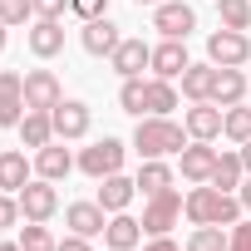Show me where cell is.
Returning <instances> with one entry per match:
<instances>
[{
	"label": "cell",
	"mask_w": 251,
	"mask_h": 251,
	"mask_svg": "<svg viewBox=\"0 0 251 251\" xmlns=\"http://www.w3.org/2000/svg\"><path fill=\"white\" fill-rule=\"evenodd\" d=\"M64 226L74 231V236H103V226H108V212L99 207V202H69L64 207Z\"/></svg>",
	"instance_id": "cell-16"
},
{
	"label": "cell",
	"mask_w": 251,
	"mask_h": 251,
	"mask_svg": "<svg viewBox=\"0 0 251 251\" xmlns=\"http://www.w3.org/2000/svg\"><path fill=\"white\" fill-rule=\"evenodd\" d=\"M187 64H192V59H187V40H163V45H153V74H158V79H182Z\"/></svg>",
	"instance_id": "cell-20"
},
{
	"label": "cell",
	"mask_w": 251,
	"mask_h": 251,
	"mask_svg": "<svg viewBox=\"0 0 251 251\" xmlns=\"http://www.w3.org/2000/svg\"><path fill=\"white\" fill-rule=\"evenodd\" d=\"M15 241H20L25 251H54V246H59V241H54V231H50L45 222H25Z\"/></svg>",
	"instance_id": "cell-31"
},
{
	"label": "cell",
	"mask_w": 251,
	"mask_h": 251,
	"mask_svg": "<svg viewBox=\"0 0 251 251\" xmlns=\"http://www.w3.org/2000/svg\"><path fill=\"white\" fill-rule=\"evenodd\" d=\"M226 241H231L226 226H192V236H187L182 251H226Z\"/></svg>",
	"instance_id": "cell-29"
},
{
	"label": "cell",
	"mask_w": 251,
	"mask_h": 251,
	"mask_svg": "<svg viewBox=\"0 0 251 251\" xmlns=\"http://www.w3.org/2000/svg\"><path fill=\"white\" fill-rule=\"evenodd\" d=\"M241 163H246V173H251V138L241 143Z\"/></svg>",
	"instance_id": "cell-41"
},
{
	"label": "cell",
	"mask_w": 251,
	"mask_h": 251,
	"mask_svg": "<svg viewBox=\"0 0 251 251\" xmlns=\"http://www.w3.org/2000/svg\"><path fill=\"white\" fill-rule=\"evenodd\" d=\"M25 45H30L35 59H54V54H64V25L59 20H30Z\"/></svg>",
	"instance_id": "cell-17"
},
{
	"label": "cell",
	"mask_w": 251,
	"mask_h": 251,
	"mask_svg": "<svg viewBox=\"0 0 251 251\" xmlns=\"http://www.w3.org/2000/svg\"><path fill=\"white\" fill-rule=\"evenodd\" d=\"M0 251H25V246L20 241H0Z\"/></svg>",
	"instance_id": "cell-42"
},
{
	"label": "cell",
	"mask_w": 251,
	"mask_h": 251,
	"mask_svg": "<svg viewBox=\"0 0 251 251\" xmlns=\"http://www.w3.org/2000/svg\"><path fill=\"white\" fill-rule=\"evenodd\" d=\"M118 40H123V30H118L108 15L84 20V30H79V45H84V54H94V59H108V54L118 50Z\"/></svg>",
	"instance_id": "cell-12"
},
{
	"label": "cell",
	"mask_w": 251,
	"mask_h": 251,
	"mask_svg": "<svg viewBox=\"0 0 251 251\" xmlns=\"http://www.w3.org/2000/svg\"><path fill=\"white\" fill-rule=\"evenodd\" d=\"M241 197L236 192H222V187H212V182H197L187 197H182V217L192 222V226H236L241 222Z\"/></svg>",
	"instance_id": "cell-1"
},
{
	"label": "cell",
	"mask_w": 251,
	"mask_h": 251,
	"mask_svg": "<svg viewBox=\"0 0 251 251\" xmlns=\"http://www.w3.org/2000/svg\"><path fill=\"white\" fill-rule=\"evenodd\" d=\"M54 251H94V246H89V236H74V231H69V236H64Z\"/></svg>",
	"instance_id": "cell-38"
},
{
	"label": "cell",
	"mask_w": 251,
	"mask_h": 251,
	"mask_svg": "<svg viewBox=\"0 0 251 251\" xmlns=\"http://www.w3.org/2000/svg\"><path fill=\"white\" fill-rule=\"evenodd\" d=\"M103 246H108V251H133V246H143V222L128 217V212H113L108 226H103Z\"/></svg>",
	"instance_id": "cell-18"
},
{
	"label": "cell",
	"mask_w": 251,
	"mask_h": 251,
	"mask_svg": "<svg viewBox=\"0 0 251 251\" xmlns=\"http://www.w3.org/2000/svg\"><path fill=\"white\" fill-rule=\"evenodd\" d=\"M143 251H177V241H173V236H148Z\"/></svg>",
	"instance_id": "cell-39"
},
{
	"label": "cell",
	"mask_w": 251,
	"mask_h": 251,
	"mask_svg": "<svg viewBox=\"0 0 251 251\" xmlns=\"http://www.w3.org/2000/svg\"><path fill=\"white\" fill-rule=\"evenodd\" d=\"M30 173H35V163L25 158V148H5L0 153V192H20L30 182Z\"/></svg>",
	"instance_id": "cell-21"
},
{
	"label": "cell",
	"mask_w": 251,
	"mask_h": 251,
	"mask_svg": "<svg viewBox=\"0 0 251 251\" xmlns=\"http://www.w3.org/2000/svg\"><path fill=\"white\" fill-rule=\"evenodd\" d=\"M50 118H54V138H64V143H79V138H89V128H94V108H89L84 99L54 103Z\"/></svg>",
	"instance_id": "cell-6"
},
{
	"label": "cell",
	"mask_w": 251,
	"mask_h": 251,
	"mask_svg": "<svg viewBox=\"0 0 251 251\" xmlns=\"http://www.w3.org/2000/svg\"><path fill=\"white\" fill-rule=\"evenodd\" d=\"M25 74L15 69H0V128H20V118H25Z\"/></svg>",
	"instance_id": "cell-11"
},
{
	"label": "cell",
	"mask_w": 251,
	"mask_h": 251,
	"mask_svg": "<svg viewBox=\"0 0 251 251\" xmlns=\"http://www.w3.org/2000/svg\"><path fill=\"white\" fill-rule=\"evenodd\" d=\"M103 251H108V246H103Z\"/></svg>",
	"instance_id": "cell-45"
},
{
	"label": "cell",
	"mask_w": 251,
	"mask_h": 251,
	"mask_svg": "<svg viewBox=\"0 0 251 251\" xmlns=\"http://www.w3.org/2000/svg\"><path fill=\"white\" fill-rule=\"evenodd\" d=\"M222 113H226V108H217L212 99L192 103V108L182 113V128H187V138H202V143H217V138H222Z\"/></svg>",
	"instance_id": "cell-14"
},
{
	"label": "cell",
	"mask_w": 251,
	"mask_h": 251,
	"mask_svg": "<svg viewBox=\"0 0 251 251\" xmlns=\"http://www.w3.org/2000/svg\"><path fill=\"white\" fill-rule=\"evenodd\" d=\"M133 182H138V192H143V197L168 192V187H173V168H168V158H143V163H138V173H133Z\"/></svg>",
	"instance_id": "cell-24"
},
{
	"label": "cell",
	"mask_w": 251,
	"mask_h": 251,
	"mask_svg": "<svg viewBox=\"0 0 251 251\" xmlns=\"http://www.w3.org/2000/svg\"><path fill=\"white\" fill-rule=\"evenodd\" d=\"M45 143H54V118L45 113V108H30L25 118H20V148H45Z\"/></svg>",
	"instance_id": "cell-22"
},
{
	"label": "cell",
	"mask_w": 251,
	"mask_h": 251,
	"mask_svg": "<svg viewBox=\"0 0 251 251\" xmlns=\"http://www.w3.org/2000/svg\"><path fill=\"white\" fill-rule=\"evenodd\" d=\"M15 197H20L25 222H50V217L59 212V192H54V182H50V177H30Z\"/></svg>",
	"instance_id": "cell-7"
},
{
	"label": "cell",
	"mask_w": 251,
	"mask_h": 251,
	"mask_svg": "<svg viewBox=\"0 0 251 251\" xmlns=\"http://www.w3.org/2000/svg\"><path fill=\"white\" fill-rule=\"evenodd\" d=\"M236 197H241V207H246V212H251V173H246V177H241V187H236Z\"/></svg>",
	"instance_id": "cell-40"
},
{
	"label": "cell",
	"mask_w": 251,
	"mask_h": 251,
	"mask_svg": "<svg viewBox=\"0 0 251 251\" xmlns=\"http://www.w3.org/2000/svg\"><path fill=\"white\" fill-rule=\"evenodd\" d=\"M212 84H217V64H212V59H207V64H187V69H182V94H187L192 103L212 99Z\"/></svg>",
	"instance_id": "cell-25"
},
{
	"label": "cell",
	"mask_w": 251,
	"mask_h": 251,
	"mask_svg": "<svg viewBox=\"0 0 251 251\" xmlns=\"http://www.w3.org/2000/svg\"><path fill=\"white\" fill-rule=\"evenodd\" d=\"M241 177H246L241 148H226V153H217V173H212V187H222V192H236V187H241Z\"/></svg>",
	"instance_id": "cell-27"
},
{
	"label": "cell",
	"mask_w": 251,
	"mask_h": 251,
	"mask_svg": "<svg viewBox=\"0 0 251 251\" xmlns=\"http://www.w3.org/2000/svg\"><path fill=\"white\" fill-rule=\"evenodd\" d=\"M177 217H182V192L177 187H168V192H153V197H143V236H168L173 226H177Z\"/></svg>",
	"instance_id": "cell-3"
},
{
	"label": "cell",
	"mask_w": 251,
	"mask_h": 251,
	"mask_svg": "<svg viewBox=\"0 0 251 251\" xmlns=\"http://www.w3.org/2000/svg\"><path fill=\"white\" fill-rule=\"evenodd\" d=\"M133 197H138V182H133V177H123V173H113V177H103V182H99V197H94V202L113 217V212H128V202H133Z\"/></svg>",
	"instance_id": "cell-19"
},
{
	"label": "cell",
	"mask_w": 251,
	"mask_h": 251,
	"mask_svg": "<svg viewBox=\"0 0 251 251\" xmlns=\"http://www.w3.org/2000/svg\"><path fill=\"white\" fill-rule=\"evenodd\" d=\"M108 64H113V74H118V79H138L143 69H153V45H148V40H138V35H123V40H118V50L108 54Z\"/></svg>",
	"instance_id": "cell-8"
},
{
	"label": "cell",
	"mask_w": 251,
	"mask_h": 251,
	"mask_svg": "<svg viewBox=\"0 0 251 251\" xmlns=\"http://www.w3.org/2000/svg\"><path fill=\"white\" fill-rule=\"evenodd\" d=\"M226 251H251V222H236V226H231V241H226Z\"/></svg>",
	"instance_id": "cell-37"
},
{
	"label": "cell",
	"mask_w": 251,
	"mask_h": 251,
	"mask_svg": "<svg viewBox=\"0 0 251 251\" xmlns=\"http://www.w3.org/2000/svg\"><path fill=\"white\" fill-rule=\"evenodd\" d=\"M35 0H0V25H30Z\"/></svg>",
	"instance_id": "cell-33"
},
{
	"label": "cell",
	"mask_w": 251,
	"mask_h": 251,
	"mask_svg": "<svg viewBox=\"0 0 251 251\" xmlns=\"http://www.w3.org/2000/svg\"><path fill=\"white\" fill-rule=\"evenodd\" d=\"M5 30H10V25H0V54H5Z\"/></svg>",
	"instance_id": "cell-43"
},
{
	"label": "cell",
	"mask_w": 251,
	"mask_h": 251,
	"mask_svg": "<svg viewBox=\"0 0 251 251\" xmlns=\"http://www.w3.org/2000/svg\"><path fill=\"white\" fill-rule=\"evenodd\" d=\"M177 168H182V177L197 187V182H212V173H217V148L212 143H202V138H192L182 153H177Z\"/></svg>",
	"instance_id": "cell-13"
},
{
	"label": "cell",
	"mask_w": 251,
	"mask_h": 251,
	"mask_svg": "<svg viewBox=\"0 0 251 251\" xmlns=\"http://www.w3.org/2000/svg\"><path fill=\"white\" fill-rule=\"evenodd\" d=\"M153 30L163 40H187L197 30V10L182 5V0H163V5H153Z\"/></svg>",
	"instance_id": "cell-9"
},
{
	"label": "cell",
	"mask_w": 251,
	"mask_h": 251,
	"mask_svg": "<svg viewBox=\"0 0 251 251\" xmlns=\"http://www.w3.org/2000/svg\"><path fill=\"white\" fill-rule=\"evenodd\" d=\"M222 30H251V0H217Z\"/></svg>",
	"instance_id": "cell-30"
},
{
	"label": "cell",
	"mask_w": 251,
	"mask_h": 251,
	"mask_svg": "<svg viewBox=\"0 0 251 251\" xmlns=\"http://www.w3.org/2000/svg\"><path fill=\"white\" fill-rule=\"evenodd\" d=\"M222 138H231L236 148L251 138V108H246V103H231V108L222 113Z\"/></svg>",
	"instance_id": "cell-28"
},
{
	"label": "cell",
	"mask_w": 251,
	"mask_h": 251,
	"mask_svg": "<svg viewBox=\"0 0 251 251\" xmlns=\"http://www.w3.org/2000/svg\"><path fill=\"white\" fill-rule=\"evenodd\" d=\"M69 10V0H35V20H59Z\"/></svg>",
	"instance_id": "cell-36"
},
{
	"label": "cell",
	"mask_w": 251,
	"mask_h": 251,
	"mask_svg": "<svg viewBox=\"0 0 251 251\" xmlns=\"http://www.w3.org/2000/svg\"><path fill=\"white\" fill-rule=\"evenodd\" d=\"M123 158H128V148H123L118 138H99V143H89V148L79 153V173L94 177V182H103V177L123 173Z\"/></svg>",
	"instance_id": "cell-4"
},
{
	"label": "cell",
	"mask_w": 251,
	"mask_h": 251,
	"mask_svg": "<svg viewBox=\"0 0 251 251\" xmlns=\"http://www.w3.org/2000/svg\"><path fill=\"white\" fill-rule=\"evenodd\" d=\"M207 59H212L217 69H241V64L251 59L246 30H212V35H207Z\"/></svg>",
	"instance_id": "cell-5"
},
{
	"label": "cell",
	"mask_w": 251,
	"mask_h": 251,
	"mask_svg": "<svg viewBox=\"0 0 251 251\" xmlns=\"http://www.w3.org/2000/svg\"><path fill=\"white\" fill-rule=\"evenodd\" d=\"M138 5H163V0H138Z\"/></svg>",
	"instance_id": "cell-44"
},
{
	"label": "cell",
	"mask_w": 251,
	"mask_h": 251,
	"mask_svg": "<svg viewBox=\"0 0 251 251\" xmlns=\"http://www.w3.org/2000/svg\"><path fill=\"white\" fill-rule=\"evenodd\" d=\"M187 143H192L187 128H182V123H173V118H163V113H143L138 128H133L138 158H177Z\"/></svg>",
	"instance_id": "cell-2"
},
{
	"label": "cell",
	"mask_w": 251,
	"mask_h": 251,
	"mask_svg": "<svg viewBox=\"0 0 251 251\" xmlns=\"http://www.w3.org/2000/svg\"><path fill=\"white\" fill-rule=\"evenodd\" d=\"M54 103H64V84H59V74L54 69H25V108H54Z\"/></svg>",
	"instance_id": "cell-10"
},
{
	"label": "cell",
	"mask_w": 251,
	"mask_h": 251,
	"mask_svg": "<svg viewBox=\"0 0 251 251\" xmlns=\"http://www.w3.org/2000/svg\"><path fill=\"white\" fill-rule=\"evenodd\" d=\"M20 222H25L20 197H15V192H0V231H10V226H20Z\"/></svg>",
	"instance_id": "cell-34"
},
{
	"label": "cell",
	"mask_w": 251,
	"mask_h": 251,
	"mask_svg": "<svg viewBox=\"0 0 251 251\" xmlns=\"http://www.w3.org/2000/svg\"><path fill=\"white\" fill-rule=\"evenodd\" d=\"M143 84H148V79L138 74V79H123V89H118V108L133 113V118H143Z\"/></svg>",
	"instance_id": "cell-32"
},
{
	"label": "cell",
	"mask_w": 251,
	"mask_h": 251,
	"mask_svg": "<svg viewBox=\"0 0 251 251\" xmlns=\"http://www.w3.org/2000/svg\"><path fill=\"white\" fill-rule=\"evenodd\" d=\"M246 74L241 69H217V84H212V103L217 108H231V103H246Z\"/></svg>",
	"instance_id": "cell-23"
},
{
	"label": "cell",
	"mask_w": 251,
	"mask_h": 251,
	"mask_svg": "<svg viewBox=\"0 0 251 251\" xmlns=\"http://www.w3.org/2000/svg\"><path fill=\"white\" fill-rule=\"evenodd\" d=\"M69 10L79 20H99V15H108V0H69Z\"/></svg>",
	"instance_id": "cell-35"
},
{
	"label": "cell",
	"mask_w": 251,
	"mask_h": 251,
	"mask_svg": "<svg viewBox=\"0 0 251 251\" xmlns=\"http://www.w3.org/2000/svg\"><path fill=\"white\" fill-rule=\"evenodd\" d=\"M79 168V158L64 148V138L59 143H45L40 153H35V177H50V182H64L69 173Z\"/></svg>",
	"instance_id": "cell-15"
},
{
	"label": "cell",
	"mask_w": 251,
	"mask_h": 251,
	"mask_svg": "<svg viewBox=\"0 0 251 251\" xmlns=\"http://www.w3.org/2000/svg\"><path fill=\"white\" fill-rule=\"evenodd\" d=\"M173 108H177V89H173V79H158V74H153V79L143 84V113H163V118H168Z\"/></svg>",
	"instance_id": "cell-26"
}]
</instances>
